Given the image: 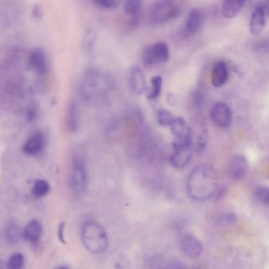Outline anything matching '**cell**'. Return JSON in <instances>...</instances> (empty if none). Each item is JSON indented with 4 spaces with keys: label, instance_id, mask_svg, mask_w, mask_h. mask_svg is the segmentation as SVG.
Listing matches in <instances>:
<instances>
[{
    "label": "cell",
    "instance_id": "cell-32",
    "mask_svg": "<svg viewBox=\"0 0 269 269\" xmlns=\"http://www.w3.org/2000/svg\"><path fill=\"white\" fill-rule=\"evenodd\" d=\"M194 105H196L197 107H201L204 105L205 103V96H204V94L202 92H197L196 94L194 95Z\"/></svg>",
    "mask_w": 269,
    "mask_h": 269
},
{
    "label": "cell",
    "instance_id": "cell-16",
    "mask_svg": "<svg viewBox=\"0 0 269 269\" xmlns=\"http://www.w3.org/2000/svg\"><path fill=\"white\" fill-rule=\"evenodd\" d=\"M44 137L41 133H36L31 136L24 144V152L30 156L37 155L44 149Z\"/></svg>",
    "mask_w": 269,
    "mask_h": 269
},
{
    "label": "cell",
    "instance_id": "cell-18",
    "mask_svg": "<svg viewBox=\"0 0 269 269\" xmlns=\"http://www.w3.org/2000/svg\"><path fill=\"white\" fill-rule=\"evenodd\" d=\"M170 129L175 138H185L190 135V126L181 117L174 118L170 124Z\"/></svg>",
    "mask_w": 269,
    "mask_h": 269
},
{
    "label": "cell",
    "instance_id": "cell-36",
    "mask_svg": "<svg viewBox=\"0 0 269 269\" xmlns=\"http://www.w3.org/2000/svg\"><path fill=\"white\" fill-rule=\"evenodd\" d=\"M56 269H68V268L64 267V266H63V267L57 268Z\"/></svg>",
    "mask_w": 269,
    "mask_h": 269
},
{
    "label": "cell",
    "instance_id": "cell-10",
    "mask_svg": "<svg viewBox=\"0 0 269 269\" xmlns=\"http://www.w3.org/2000/svg\"><path fill=\"white\" fill-rule=\"evenodd\" d=\"M179 245L181 252L189 258H198L202 253V243L191 234H186L181 236Z\"/></svg>",
    "mask_w": 269,
    "mask_h": 269
},
{
    "label": "cell",
    "instance_id": "cell-27",
    "mask_svg": "<svg viewBox=\"0 0 269 269\" xmlns=\"http://www.w3.org/2000/svg\"><path fill=\"white\" fill-rule=\"evenodd\" d=\"M7 265H8L9 269H22L24 265L23 255L21 254V253L13 254L9 259Z\"/></svg>",
    "mask_w": 269,
    "mask_h": 269
},
{
    "label": "cell",
    "instance_id": "cell-31",
    "mask_svg": "<svg viewBox=\"0 0 269 269\" xmlns=\"http://www.w3.org/2000/svg\"><path fill=\"white\" fill-rule=\"evenodd\" d=\"M152 269H173L172 263L171 262H164V261H156Z\"/></svg>",
    "mask_w": 269,
    "mask_h": 269
},
{
    "label": "cell",
    "instance_id": "cell-20",
    "mask_svg": "<svg viewBox=\"0 0 269 269\" xmlns=\"http://www.w3.org/2000/svg\"><path fill=\"white\" fill-rule=\"evenodd\" d=\"M41 223L38 220H32L28 223L23 232L25 239L31 242H37L42 234Z\"/></svg>",
    "mask_w": 269,
    "mask_h": 269
},
{
    "label": "cell",
    "instance_id": "cell-9",
    "mask_svg": "<svg viewBox=\"0 0 269 269\" xmlns=\"http://www.w3.org/2000/svg\"><path fill=\"white\" fill-rule=\"evenodd\" d=\"M269 12L268 6L265 4L258 5L255 7L251 15L249 30L253 36H258L265 30Z\"/></svg>",
    "mask_w": 269,
    "mask_h": 269
},
{
    "label": "cell",
    "instance_id": "cell-8",
    "mask_svg": "<svg viewBox=\"0 0 269 269\" xmlns=\"http://www.w3.org/2000/svg\"><path fill=\"white\" fill-rule=\"evenodd\" d=\"M210 118L216 126L227 129L232 122V111L226 103L217 102L210 109Z\"/></svg>",
    "mask_w": 269,
    "mask_h": 269
},
{
    "label": "cell",
    "instance_id": "cell-21",
    "mask_svg": "<svg viewBox=\"0 0 269 269\" xmlns=\"http://www.w3.org/2000/svg\"><path fill=\"white\" fill-rule=\"evenodd\" d=\"M79 110L74 102H71L67 111V126L70 131H77L79 127Z\"/></svg>",
    "mask_w": 269,
    "mask_h": 269
},
{
    "label": "cell",
    "instance_id": "cell-24",
    "mask_svg": "<svg viewBox=\"0 0 269 269\" xmlns=\"http://www.w3.org/2000/svg\"><path fill=\"white\" fill-rule=\"evenodd\" d=\"M96 33L93 29H90L86 32L82 40V52L85 54H90L96 45Z\"/></svg>",
    "mask_w": 269,
    "mask_h": 269
},
{
    "label": "cell",
    "instance_id": "cell-17",
    "mask_svg": "<svg viewBox=\"0 0 269 269\" xmlns=\"http://www.w3.org/2000/svg\"><path fill=\"white\" fill-rule=\"evenodd\" d=\"M142 10V3L138 0H129L123 5V11L127 15L133 25L138 24L141 17Z\"/></svg>",
    "mask_w": 269,
    "mask_h": 269
},
{
    "label": "cell",
    "instance_id": "cell-15",
    "mask_svg": "<svg viewBox=\"0 0 269 269\" xmlns=\"http://www.w3.org/2000/svg\"><path fill=\"white\" fill-rule=\"evenodd\" d=\"M191 147L175 149L171 157V163L176 168H184L191 161L193 156Z\"/></svg>",
    "mask_w": 269,
    "mask_h": 269
},
{
    "label": "cell",
    "instance_id": "cell-4",
    "mask_svg": "<svg viewBox=\"0 0 269 269\" xmlns=\"http://www.w3.org/2000/svg\"><path fill=\"white\" fill-rule=\"evenodd\" d=\"M181 11V4L177 1L157 2L151 8V21L157 25L164 24L176 18Z\"/></svg>",
    "mask_w": 269,
    "mask_h": 269
},
{
    "label": "cell",
    "instance_id": "cell-12",
    "mask_svg": "<svg viewBox=\"0 0 269 269\" xmlns=\"http://www.w3.org/2000/svg\"><path fill=\"white\" fill-rule=\"evenodd\" d=\"M249 162L246 157L236 155L232 158L229 164L230 176L234 180H241L246 177L248 172Z\"/></svg>",
    "mask_w": 269,
    "mask_h": 269
},
{
    "label": "cell",
    "instance_id": "cell-3",
    "mask_svg": "<svg viewBox=\"0 0 269 269\" xmlns=\"http://www.w3.org/2000/svg\"><path fill=\"white\" fill-rule=\"evenodd\" d=\"M82 240L86 250L96 254L105 252L108 245L105 229L95 222H89L84 225Z\"/></svg>",
    "mask_w": 269,
    "mask_h": 269
},
{
    "label": "cell",
    "instance_id": "cell-5",
    "mask_svg": "<svg viewBox=\"0 0 269 269\" xmlns=\"http://www.w3.org/2000/svg\"><path fill=\"white\" fill-rule=\"evenodd\" d=\"M190 135L193 150L202 152L209 142V129L205 119L197 117L190 123Z\"/></svg>",
    "mask_w": 269,
    "mask_h": 269
},
{
    "label": "cell",
    "instance_id": "cell-6",
    "mask_svg": "<svg viewBox=\"0 0 269 269\" xmlns=\"http://www.w3.org/2000/svg\"><path fill=\"white\" fill-rule=\"evenodd\" d=\"M169 57V47L165 42H157L146 47L142 53V61L147 66L163 64Z\"/></svg>",
    "mask_w": 269,
    "mask_h": 269
},
{
    "label": "cell",
    "instance_id": "cell-11",
    "mask_svg": "<svg viewBox=\"0 0 269 269\" xmlns=\"http://www.w3.org/2000/svg\"><path fill=\"white\" fill-rule=\"evenodd\" d=\"M204 16L198 9H193L189 13L186 21L184 22L183 35L186 37H190L196 35L202 26Z\"/></svg>",
    "mask_w": 269,
    "mask_h": 269
},
{
    "label": "cell",
    "instance_id": "cell-14",
    "mask_svg": "<svg viewBox=\"0 0 269 269\" xmlns=\"http://www.w3.org/2000/svg\"><path fill=\"white\" fill-rule=\"evenodd\" d=\"M229 77V71L227 63L224 61H218L213 66L211 82L215 88H219L225 85Z\"/></svg>",
    "mask_w": 269,
    "mask_h": 269
},
{
    "label": "cell",
    "instance_id": "cell-35",
    "mask_svg": "<svg viewBox=\"0 0 269 269\" xmlns=\"http://www.w3.org/2000/svg\"><path fill=\"white\" fill-rule=\"evenodd\" d=\"M0 269H9L7 262L4 261H0Z\"/></svg>",
    "mask_w": 269,
    "mask_h": 269
},
{
    "label": "cell",
    "instance_id": "cell-25",
    "mask_svg": "<svg viewBox=\"0 0 269 269\" xmlns=\"http://www.w3.org/2000/svg\"><path fill=\"white\" fill-rule=\"evenodd\" d=\"M50 190L49 184L44 180H38L33 186V194L37 197H44Z\"/></svg>",
    "mask_w": 269,
    "mask_h": 269
},
{
    "label": "cell",
    "instance_id": "cell-19",
    "mask_svg": "<svg viewBox=\"0 0 269 269\" xmlns=\"http://www.w3.org/2000/svg\"><path fill=\"white\" fill-rule=\"evenodd\" d=\"M246 4V1H225L222 5V13L227 18H234L239 15Z\"/></svg>",
    "mask_w": 269,
    "mask_h": 269
},
{
    "label": "cell",
    "instance_id": "cell-28",
    "mask_svg": "<svg viewBox=\"0 0 269 269\" xmlns=\"http://www.w3.org/2000/svg\"><path fill=\"white\" fill-rule=\"evenodd\" d=\"M255 198L258 200L259 202L268 205L269 202V190L267 187H257L254 190Z\"/></svg>",
    "mask_w": 269,
    "mask_h": 269
},
{
    "label": "cell",
    "instance_id": "cell-2",
    "mask_svg": "<svg viewBox=\"0 0 269 269\" xmlns=\"http://www.w3.org/2000/svg\"><path fill=\"white\" fill-rule=\"evenodd\" d=\"M111 73L100 68H91L86 72L81 85V94L90 103H98L108 97L115 89Z\"/></svg>",
    "mask_w": 269,
    "mask_h": 269
},
{
    "label": "cell",
    "instance_id": "cell-29",
    "mask_svg": "<svg viewBox=\"0 0 269 269\" xmlns=\"http://www.w3.org/2000/svg\"><path fill=\"white\" fill-rule=\"evenodd\" d=\"M93 3L100 8L106 9V10H112L118 6V2L111 0H95Z\"/></svg>",
    "mask_w": 269,
    "mask_h": 269
},
{
    "label": "cell",
    "instance_id": "cell-37",
    "mask_svg": "<svg viewBox=\"0 0 269 269\" xmlns=\"http://www.w3.org/2000/svg\"><path fill=\"white\" fill-rule=\"evenodd\" d=\"M196 269H200V268H196Z\"/></svg>",
    "mask_w": 269,
    "mask_h": 269
},
{
    "label": "cell",
    "instance_id": "cell-26",
    "mask_svg": "<svg viewBox=\"0 0 269 269\" xmlns=\"http://www.w3.org/2000/svg\"><path fill=\"white\" fill-rule=\"evenodd\" d=\"M174 116L171 111L166 109H161L157 113V122L161 126H167L173 121Z\"/></svg>",
    "mask_w": 269,
    "mask_h": 269
},
{
    "label": "cell",
    "instance_id": "cell-23",
    "mask_svg": "<svg viewBox=\"0 0 269 269\" xmlns=\"http://www.w3.org/2000/svg\"><path fill=\"white\" fill-rule=\"evenodd\" d=\"M163 84V78L160 75L154 76L151 79V86L146 87L145 92L148 100H153L157 99L161 92V86Z\"/></svg>",
    "mask_w": 269,
    "mask_h": 269
},
{
    "label": "cell",
    "instance_id": "cell-7",
    "mask_svg": "<svg viewBox=\"0 0 269 269\" xmlns=\"http://www.w3.org/2000/svg\"><path fill=\"white\" fill-rule=\"evenodd\" d=\"M70 183L74 194H82L86 191L88 184V176L85 165L80 160L76 159L73 161Z\"/></svg>",
    "mask_w": 269,
    "mask_h": 269
},
{
    "label": "cell",
    "instance_id": "cell-1",
    "mask_svg": "<svg viewBox=\"0 0 269 269\" xmlns=\"http://www.w3.org/2000/svg\"><path fill=\"white\" fill-rule=\"evenodd\" d=\"M218 186V174L211 165H197L188 176V194L195 200L202 201L210 198L216 192Z\"/></svg>",
    "mask_w": 269,
    "mask_h": 269
},
{
    "label": "cell",
    "instance_id": "cell-33",
    "mask_svg": "<svg viewBox=\"0 0 269 269\" xmlns=\"http://www.w3.org/2000/svg\"><path fill=\"white\" fill-rule=\"evenodd\" d=\"M64 230H65V223H62L60 225H59V228H58V238H59V241H60L62 243H66V240H65L64 236Z\"/></svg>",
    "mask_w": 269,
    "mask_h": 269
},
{
    "label": "cell",
    "instance_id": "cell-13",
    "mask_svg": "<svg viewBox=\"0 0 269 269\" xmlns=\"http://www.w3.org/2000/svg\"><path fill=\"white\" fill-rule=\"evenodd\" d=\"M129 83L132 92L137 96H140L145 91L146 81L144 72L140 67L135 66L132 68L129 73Z\"/></svg>",
    "mask_w": 269,
    "mask_h": 269
},
{
    "label": "cell",
    "instance_id": "cell-30",
    "mask_svg": "<svg viewBox=\"0 0 269 269\" xmlns=\"http://www.w3.org/2000/svg\"><path fill=\"white\" fill-rule=\"evenodd\" d=\"M7 235L11 242H16L20 237V231L17 226H11L7 231Z\"/></svg>",
    "mask_w": 269,
    "mask_h": 269
},
{
    "label": "cell",
    "instance_id": "cell-22",
    "mask_svg": "<svg viewBox=\"0 0 269 269\" xmlns=\"http://www.w3.org/2000/svg\"><path fill=\"white\" fill-rule=\"evenodd\" d=\"M30 64L38 72H44L46 70L47 60L44 53L40 50H34L30 56Z\"/></svg>",
    "mask_w": 269,
    "mask_h": 269
},
{
    "label": "cell",
    "instance_id": "cell-34",
    "mask_svg": "<svg viewBox=\"0 0 269 269\" xmlns=\"http://www.w3.org/2000/svg\"><path fill=\"white\" fill-rule=\"evenodd\" d=\"M235 218L236 217L234 216V214L227 213L221 217V220L223 223H232L235 219Z\"/></svg>",
    "mask_w": 269,
    "mask_h": 269
}]
</instances>
